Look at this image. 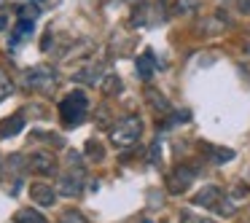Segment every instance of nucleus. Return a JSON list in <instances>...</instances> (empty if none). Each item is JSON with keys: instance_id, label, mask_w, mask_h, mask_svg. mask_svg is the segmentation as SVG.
<instances>
[{"instance_id": "nucleus-5", "label": "nucleus", "mask_w": 250, "mask_h": 223, "mask_svg": "<svg viewBox=\"0 0 250 223\" xmlns=\"http://www.w3.org/2000/svg\"><path fill=\"white\" fill-rule=\"evenodd\" d=\"M196 175H199V167H196V164H180V167H175L172 172L167 175V191L169 194H183V191L194 183Z\"/></svg>"}, {"instance_id": "nucleus-3", "label": "nucleus", "mask_w": 250, "mask_h": 223, "mask_svg": "<svg viewBox=\"0 0 250 223\" xmlns=\"http://www.w3.org/2000/svg\"><path fill=\"white\" fill-rule=\"evenodd\" d=\"M194 204L196 207H207V210H215L218 215H234V204L226 199V194H223L218 185H205V188H199L194 194Z\"/></svg>"}, {"instance_id": "nucleus-19", "label": "nucleus", "mask_w": 250, "mask_h": 223, "mask_svg": "<svg viewBox=\"0 0 250 223\" xmlns=\"http://www.w3.org/2000/svg\"><path fill=\"white\" fill-rule=\"evenodd\" d=\"M60 223H89V221H86V218L81 215V212L70 210V212H65V215L60 218Z\"/></svg>"}, {"instance_id": "nucleus-10", "label": "nucleus", "mask_w": 250, "mask_h": 223, "mask_svg": "<svg viewBox=\"0 0 250 223\" xmlns=\"http://www.w3.org/2000/svg\"><path fill=\"white\" fill-rule=\"evenodd\" d=\"M103 78V65H86L83 70L73 73V81L76 83H97Z\"/></svg>"}, {"instance_id": "nucleus-7", "label": "nucleus", "mask_w": 250, "mask_h": 223, "mask_svg": "<svg viewBox=\"0 0 250 223\" xmlns=\"http://www.w3.org/2000/svg\"><path fill=\"white\" fill-rule=\"evenodd\" d=\"M27 167L38 175H57V159L49 151H33L27 159Z\"/></svg>"}, {"instance_id": "nucleus-22", "label": "nucleus", "mask_w": 250, "mask_h": 223, "mask_svg": "<svg viewBox=\"0 0 250 223\" xmlns=\"http://www.w3.org/2000/svg\"><path fill=\"white\" fill-rule=\"evenodd\" d=\"M89 156L92 159H103V145H97V142H89Z\"/></svg>"}, {"instance_id": "nucleus-9", "label": "nucleus", "mask_w": 250, "mask_h": 223, "mask_svg": "<svg viewBox=\"0 0 250 223\" xmlns=\"http://www.w3.org/2000/svg\"><path fill=\"white\" fill-rule=\"evenodd\" d=\"M22 129H24V116L22 113H14V116L0 121V137H14Z\"/></svg>"}, {"instance_id": "nucleus-16", "label": "nucleus", "mask_w": 250, "mask_h": 223, "mask_svg": "<svg viewBox=\"0 0 250 223\" xmlns=\"http://www.w3.org/2000/svg\"><path fill=\"white\" fill-rule=\"evenodd\" d=\"M35 30V24L30 22V19H22V22L17 24V30H14V38H11V46H17L19 43V38H22V35H30Z\"/></svg>"}, {"instance_id": "nucleus-20", "label": "nucleus", "mask_w": 250, "mask_h": 223, "mask_svg": "<svg viewBox=\"0 0 250 223\" xmlns=\"http://www.w3.org/2000/svg\"><path fill=\"white\" fill-rule=\"evenodd\" d=\"M194 8H196V0H180L175 14H186V11H194Z\"/></svg>"}, {"instance_id": "nucleus-13", "label": "nucleus", "mask_w": 250, "mask_h": 223, "mask_svg": "<svg viewBox=\"0 0 250 223\" xmlns=\"http://www.w3.org/2000/svg\"><path fill=\"white\" fill-rule=\"evenodd\" d=\"M153 70H156V60H153V51H146L143 57H137V76L140 78H151Z\"/></svg>"}, {"instance_id": "nucleus-6", "label": "nucleus", "mask_w": 250, "mask_h": 223, "mask_svg": "<svg viewBox=\"0 0 250 223\" xmlns=\"http://www.w3.org/2000/svg\"><path fill=\"white\" fill-rule=\"evenodd\" d=\"M57 188H60L62 196H78L83 191V169L81 167H70L67 172H62Z\"/></svg>"}, {"instance_id": "nucleus-2", "label": "nucleus", "mask_w": 250, "mask_h": 223, "mask_svg": "<svg viewBox=\"0 0 250 223\" xmlns=\"http://www.w3.org/2000/svg\"><path fill=\"white\" fill-rule=\"evenodd\" d=\"M140 132H143V119L140 116H124V119L119 121V124L110 129V142L119 148H129L135 145L137 140H140Z\"/></svg>"}, {"instance_id": "nucleus-11", "label": "nucleus", "mask_w": 250, "mask_h": 223, "mask_svg": "<svg viewBox=\"0 0 250 223\" xmlns=\"http://www.w3.org/2000/svg\"><path fill=\"white\" fill-rule=\"evenodd\" d=\"M146 100H148V105H151L156 113H169V110H172V108H169V102H167V97H164L162 92H156L153 86L146 89Z\"/></svg>"}, {"instance_id": "nucleus-15", "label": "nucleus", "mask_w": 250, "mask_h": 223, "mask_svg": "<svg viewBox=\"0 0 250 223\" xmlns=\"http://www.w3.org/2000/svg\"><path fill=\"white\" fill-rule=\"evenodd\" d=\"M17 223H46V218L35 210H19L17 212Z\"/></svg>"}, {"instance_id": "nucleus-21", "label": "nucleus", "mask_w": 250, "mask_h": 223, "mask_svg": "<svg viewBox=\"0 0 250 223\" xmlns=\"http://www.w3.org/2000/svg\"><path fill=\"white\" fill-rule=\"evenodd\" d=\"M180 223H212V221H207V218H196V215H191V212H183Z\"/></svg>"}, {"instance_id": "nucleus-24", "label": "nucleus", "mask_w": 250, "mask_h": 223, "mask_svg": "<svg viewBox=\"0 0 250 223\" xmlns=\"http://www.w3.org/2000/svg\"><path fill=\"white\" fill-rule=\"evenodd\" d=\"M8 27V19L6 17H0V30H6Z\"/></svg>"}, {"instance_id": "nucleus-17", "label": "nucleus", "mask_w": 250, "mask_h": 223, "mask_svg": "<svg viewBox=\"0 0 250 223\" xmlns=\"http://www.w3.org/2000/svg\"><path fill=\"white\" fill-rule=\"evenodd\" d=\"M11 92H14V83H11V78H8L6 73L0 70V102H3V100H6Z\"/></svg>"}, {"instance_id": "nucleus-1", "label": "nucleus", "mask_w": 250, "mask_h": 223, "mask_svg": "<svg viewBox=\"0 0 250 223\" xmlns=\"http://www.w3.org/2000/svg\"><path fill=\"white\" fill-rule=\"evenodd\" d=\"M86 110H89V100L83 92H70L65 100L60 102V119L65 126H76L86 119Z\"/></svg>"}, {"instance_id": "nucleus-23", "label": "nucleus", "mask_w": 250, "mask_h": 223, "mask_svg": "<svg viewBox=\"0 0 250 223\" xmlns=\"http://www.w3.org/2000/svg\"><path fill=\"white\" fill-rule=\"evenodd\" d=\"M237 8L242 14H250V0H237Z\"/></svg>"}, {"instance_id": "nucleus-12", "label": "nucleus", "mask_w": 250, "mask_h": 223, "mask_svg": "<svg viewBox=\"0 0 250 223\" xmlns=\"http://www.w3.org/2000/svg\"><path fill=\"white\" fill-rule=\"evenodd\" d=\"M205 156L210 159L212 164H223V162H231L234 151L231 148H218V145H205Z\"/></svg>"}, {"instance_id": "nucleus-18", "label": "nucleus", "mask_w": 250, "mask_h": 223, "mask_svg": "<svg viewBox=\"0 0 250 223\" xmlns=\"http://www.w3.org/2000/svg\"><path fill=\"white\" fill-rule=\"evenodd\" d=\"M38 14H41V8L35 6V3H33V6H22V8H19V17L30 19V22H33V19H38Z\"/></svg>"}, {"instance_id": "nucleus-4", "label": "nucleus", "mask_w": 250, "mask_h": 223, "mask_svg": "<svg viewBox=\"0 0 250 223\" xmlns=\"http://www.w3.org/2000/svg\"><path fill=\"white\" fill-rule=\"evenodd\" d=\"M22 83L27 89H35V92H51L57 86V70L51 65H35L24 70Z\"/></svg>"}, {"instance_id": "nucleus-14", "label": "nucleus", "mask_w": 250, "mask_h": 223, "mask_svg": "<svg viewBox=\"0 0 250 223\" xmlns=\"http://www.w3.org/2000/svg\"><path fill=\"white\" fill-rule=\"evenodd\" d=\"M100 86H103V94H108V97H113V94H119V92H121V81H119V76H105Z\"/></svg>"}, {"instance_id": "nucleus-25", "label": "nucleus", "mask_w": 250, "mask_h": 223, "mask_svg": "<svg viewBox=\"0 0 250 223\" xmlns=\"http://www.w3.org/2000/svg\"><path fill=\"white\" fill-rule=\"evenodd\" d=\"M248 54H250V43H248Z\"/></svg>"}, {"instance_id": "nucleus-8", "label": "nucleus", "mask_w": 250, "mask_h": 223, "mask_svg": "<svg viewBox=\"0 0 250 223\" xmlns=\"http://www.w3.org/2000/svg\"><path fill=\"white\" fill-rule=\"evenodd\" d=\"M57 191L51 188V185H43V183H33L30 185V196H33V202H38L41 207H51L57 202Z\"/></svg>"}]
</instances>
